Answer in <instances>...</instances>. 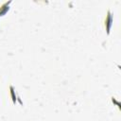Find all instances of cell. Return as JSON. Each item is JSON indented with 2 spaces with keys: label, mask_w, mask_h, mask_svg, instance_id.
Returning a JSON list of instances; mask_svg holds the SVG:
<instances>
[{
  "label": "cell",
  "mask_w": 121,
  "mask_h": 121,
  "mask_svg": "<svg viewBox=\"0 0 121 121\" xmlns=\"http://www.w3.org/2000/svg\"><path fill=\"white\" fill-rule=\"evenodd\" d=\"M112 22H113L112 13L111 12L110 9H108L106 17H105V20H104V26H105V29H106L107 35H110V33H111V28H112Z\"/></svg>",
  "instance_id": "obj_1"
},
{
  "label": "cell",
  "mask_w": 121,
  "mask_h": 121,
  "mask_svg": "<svg viewBox=\"0 0 121 121\" xmlns=\"http://www.w3.org/2000/svg\"><path fill=\"white\" fill-rule=\"evenodd\" d=\"M11 3H12V1H11V0H9V1L3 3V4L0 6V18L7 14V12H8V11L9 10V9H10L9 6H10Z\"/></svg>",
  "instance_id": "obj_2"
},
{
  "label": "cell",
  "mask_w": 121,
  "mask_h": 121,
  "mask_svg": "<svg viewBox=\"0 0 121 121\" xmlns=\"http://www.w3.org/2000/svg\"><path fill=\"white\" fill-rule=\"evenodd\" d=\"M9 94H10V98H11V100H12V103L13 104H16V102H17V95H16V93H15V89H14V87L12 86V85H10L9 86Z\"/></svg>",
  "instance_id": "obj_3"
},
{
  "label": "cell",
  "mask_w": 121,
  "mask_h": 121,
  "mask_svg": "<svg viewBox=\"0 0 121 121\" xmlns=\"http://www.w3.org/2000/svg\"><path fill=\"white\" fill-rule=\"evenodd\" d=\"M112 102L113 104H115V105L117 106V108L120 110V103H119V102H118V101H117V100H116L114 97H112Z\"/></svg>",
  "instance_id": "obj_4"
}]
</instances>
